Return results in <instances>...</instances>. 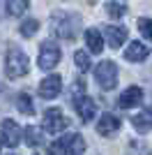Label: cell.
I'll use <instances>...</instances> for the list:
<instances>
[{"mask_svg": "<svg viewBox=\"0 0 152 155\" xmlns=\"http://www.w3.org/2000/svg\"><path fill=\"white\" fill-rule=\"evenodd\" d=\"M49 26H51V32H53L55 37L74 39V37H78V32H81L83 21L76 12H53Z\"/></svg>", "mask_w": 152, "mask_h": 155, "instance_id": "obj_1", "label": "cell"}, {"mask_svg": "<svg viewBox=\"0 0 152 155\" xmlns=\"http://www.w3.org/2000/svg\"><path fill=\"white\" fill-rule=\"evenodd\" d=\"M30 70V60L19 46H9L5 53V74L9 79H21Z\"/></svg>", "mask_w": 152, "mask_h": 155, "instance_id": "obj_2", "label": "cell"}, {"mask_svg": "<svg viewBox=\"0 0 152 155\" xmlns=\"http://www.w3.org/2000/svg\"><path fill=\"white\" fill-rule=\"evenodd\" d=\"M118 77H120V72L113 60H101L99 65H95V81L104 91H113L118 86Z\"/></svg>", "mask_w": 152, "mask_h": 155, "instance_id": "obj_3", "label": "cell"}, {"mask_svg": "<svg viewBox=\"0 0 152 155\" xmlns=\"http://www.w3.org/2000/svg\"><path fill=\"white\" fill-rule=\"evenodd\" d=\"M60 58H62V51H60V46L53 42V39H46V42H42V46H39V56H37V65L39 70H53L58 63H60Z\"/></svg>", "mask_w": 152, "mask_h": 155, "instance_id": "obj_4", "label": "cell"}, {"mask_svg": "<svg viewBox=\"0 0 152 155\" xmlns=\"http://www.w3.org/2000/svg\"><path fill=\"white\" fill-rule=\"evenodd\" d=\"M42 132H49V134H60L65 130L69 127V120L62 116V111L60 109H46L44 111V118H42Z\"/></svg>", "mask_w": 152, "mask_h": 155, "instance_id": "obj_5", "label": "cell"}, {"mask_svg": "<svg viewBox=\"0 0 152 155\" xmlns=\"http://www.w3.org/2000/svg\"><path fill=\"white\" fill-rule=\"evenodd\" d=\"M0 143H5L7 148H16L21 143V127H19L16 120L5 118L0 123Z\"/></svg>", "mask_w": 152, "mask_h": 155, "instance_id": "obj_6", "label": "cell"}, {"mask_svg": "<svg viewBox=\"0 0 152 155\" xmlns=\"http://www.w3.org/2000/svg\"><path fill=\"white\" fill-rule=\"evenodd\" d=\"M99 32H101V37H106L111 49H120L127 42V35H129V30L125 26H101Z\"/></svg>", "mask_w": 152, "mask_h": 155, "instance_id": "obj_7", "label": "cell"}, {"mask_svg": "<svg viewBox=\"0 0 152 155\" xmlns=\"http://www.w3.org/2000/svg\"><path fill=\"white\" fill-rule=\"evenodd\" d=\"M60 91H62V77H58V74H49L39 84V97H44V100H55Z\"/></svg>", "mask_w": 152, "mask_h": 155, "instance_id": "obj_8", "label": "cell"}, {"mask_svg": "<svg viewBox=\"0 0 152 155\" xmlns=\"http://www.w3.org/2000/svg\"><path fill=\"white\" fill-rule=\"evenodd\" d=\"M74 107H76V114H78V118H81L83 123H90V120L97 116V104H95V100H90L88 95L76 97Z\"/></svg>", "mask_w": 152, "mask_h": 155, "instance_id": "obj_9", "label": "cell"}, {"mask_svg": "<svg viewBox=\"0 0 152 155\" xmlns=\"http://www.w3.org/2000/svg\"><path fill=\"white\" fill-rule=\"evenodd\" d=\"M118 130H120V118H118V116H113V114H101V116H99L97 134H101V137H113Z\"/></svg>", "mask_w": 152, "mask_h": 155, "instance_id": "obj_10", "label": "cell"}, {"mask_svg": "<svg viewBox=\"0 0 152 155\" xmlns=\"http://www.w3.org/2000/svg\"><path fill=\"white\" fill-rule=\"evenodd\" d=\"M141 100H143V91H141V86H129L127 91L120 93L118 104H120L122 109H131V107L141 104Z\"/></svg>", "mask_w": 152, "mask_h": 155, "instance_id": "obj_11", "label": "cell"}, {"mask_svg": "<svg viewBox=\"0 0 152 155\" xmlns=\"http://www.w3.org/2000/svg\"><path fill=\"white\" fill-rule=\"evenodd\" d=\"M147 56H150V49H147V44H141V42H131L125 49V58L129 63H143V60H147Z\"/></svg>", "mask_w": 152, "mask_h": 155, "instance_id": "obj_12", "label": "cell"}, {"mask_svg": "<svg viewBox=\"0 0 152 155\" xmlns=\"http://www.w3.org/2000/svg\"><path fill=\"white\" fill-rule=\"evenodd\" d=\"M85 46L90 53H101L104 51V37H101L99 28H90L85 30Z\"/></svg>", "mask_w": 152, "mask_h": 155, "instance_id": "obj_13", "label": "cell"}, {"mask_svg": "<svg viewBox=\"0 0 152 155\" xmlns=\"http://www.w3.org/2000/svg\"><path fill=\"white\" fill-rule=\"evenodd\" d=\"M152 118H150V109H143V111H138L136 116L131 118V125H134V130L136 132H141V134H147L150 132V127H152Z\"/></svg>", "mask_w": 152, "mask_h": 155, "instance_id": "obj_14", "label": "cell"}, {"mask_svg": "<svg viewBox=\"0 0 152 155\" xmlns=\"http://www.w3.org/2000/svg\"><path fill=\"white\" fill-rule=\"evenodd\" d=\"M21 139H25V143L28 146H32V148H37V146H42L44 143V132L39 127H25V130H21Z\"/></svg>", "mask_w": 152, "mask_h": 155, "instance_id": "obj_15", "label": "cell"}, {"mask_svg": "<svg viewBox=\"0 0 152 155\" xmlns=\"http://www.w3.org/2000/svg\"><path fill=\"white\" fill-rule=\"evenodd\" d=\"M85 139L81 134H67V155H83Z\"/></svg>", "mask_w": 152, "mask_h": 155, "instance_id": "obj_16", "label": "cell"}, {"mask_svg": "<svg viewBox=\"0 0 152 155\" xmlns=\"http://www.w3.org/2000/svg\"><path fill=\"white\" fill-rule=\"evenodd\" d=\"M28 7H30V0H7L5 2V9L9 16H21L28 12Z\"/></svg>", "mask_w": 152, "mask_h": 155, "instance_id": "obj_17", "label": "cell"}, {"mask_svg": "<svg viewBox=\"0 0 152 155\" xmlns=\"http://www.w3.org/2000/svg\"><path fill=\"white\" fill-rule=\"evenodd\" d=\"M104 9H106V14L111 16V19H115V21L122 19V16L127 14V5H125V2H118V0L106 2V7H104Z\"/></svg>", "mask_w": 152, "mask_h": 155, "instance_id": "obj_18", "label": "cell"}, {"mask_svg": "<svg viewBox=\"0 0 152 155\" xmlns=\"http://www.w3.org/2000/svg\"><path fill=\"white\" fill-rule=\"evenodd\" d=\"M16 109H19L21 114H25V116H32V114H35V107H32V97L28 95V93H21V95L16 97Z\"/></svg>", "mask_w": 152, "mask_h": 155, "instance_id": "obj_19", "label": "cell"}, {"mask_svg": "<svg viewBox=\"0 0 152 155\" xmlns=\"http://www.w3.org/2000/svg\"><path fill=\"white\" fill-rule=\"evenodd\" d=\"M37 28H39V21L37 19H25L23 23H21L19 32L23 35V37H32V35L37 32Z\"/></svg>", "mask_w": 152, "mask_h": 155, "instance_id": "obj_20", "label": "cell"}, {"mask_svg": "<svg viewBox=\"0 0 152 155\" xmlns=\"http://www.w3.org/2000/svg\"><path fill=\"white\" fill-rule=\"evenodd\" d=\"M74 63H76V67L81 72H88L90 67H92V63H90V56L85 51H76L74 53Z\"/></svg>", "mask_w": 152, "mask_h": 155, "instance_id": "obj_21", "label": "cell"}, {"mask_svg": "<svg viewBox=\"0 0 152 155\" xmlns=\"http://www.w3.org/2000/svg\"><path fill=\"white\" fill-rule=\"evenodd\" d=\"M46 153L49 155H67V134H65L62 139H58V141L51 143Z\"/></svg>", "mask_w": 152, "mask_h": 155, "instance_id": "obj_22", "label": "cell"}, {"mask_svg": "<svg viewBox=\"0 0 152 155\" xmlns=\"http://www.w3.org/2000/svg\"><path fill=\"white\" fill-rule=\"evenodd\" d=\"M81 95H85V81L83 79H76L74 84H71V97H81Z\"/></svg>", "mask_w": 152, "mask_h": 155, "instance_id": "obj_23", "label": "cell"}, {"mask_svg": "<svg viewBox=\"0 0 152 155\" xmlns=\"http://www.w3.org/2000/svg\"><path fill=\"white\" fill-rule=\"evenodd\" d=\"M138 30H141V35L145 39H150L152 37V30H150V19H138Z\"/></svg>", "mask_w": 152, "mask_h": 155, "instance_id": "obj_24", "label": "cell"}, {"mask_svg": "<svg viewBox=\"0 0 152 155\" xmlns=\"http://www.w3.org/2000/svg\"><path fill=\"white\" fill-rule=\"evenodd\" d=\"M7 155H14V153H7Z\"/></svg>", "mask_w": 152, "mask_h": 155, "instance_id": "obj_25", "label": "cell"}, {"mask_svg": "<svg viewBox=\"0 0 152 155\" xmlns=\"http://www.w3.org/2000/svg\"><path fill=\"white\" fill-rule=\"evenodd\" d=\"M35 155H37V153H35Z\"/></svg>", "mask_w": 152, "mask_h": 155, "instance_id": "obj_26", "label": "cell"}]
</instances>
